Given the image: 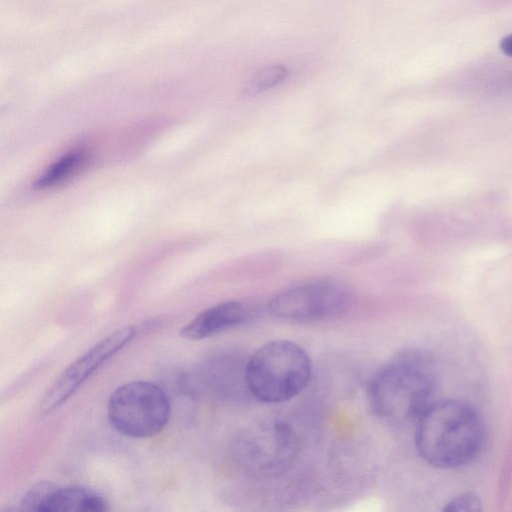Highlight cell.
Instances as JSON below:
<instances>
[{"instance_id":"cell-1","label":"cell","mask_w":512,"mask_h":512,"mask_svg":"<svg viewBox=\"0 0 512 512\" xmlns=\"http://www.w3.org/2000/svg\"><path fill=\"white\" fill-rule=\"evenodd\" d=\"M483 441L484 424L479 413L461 400L432 402L416 422V449L434 468L455 469L469 464Z\"/></svg>"},{"instance_id":"cell-2","label":"cell","mask_w":512,"mask_h":512,"mask_svg":"<svg viewBox=\"0 0 512 512\" xmlns=\"http://www.w3.org/2000/svg\"><path fill=\"white\" fill-rule=\"evenodd\" d=\"M436 369L432 357L409 349L387 363L373 376L368 400L373 412L395 425L416 423L432 403Z\"/></svg>"},{"instance_id":"cell-3","label":"cell","mask_w":512,"mask_h":512,"mask_svg":"<svg viewBox=\"0 0 512 512\" xmlns=\"http://www.w3.org/2000/svg\"><path fill=\"white\" fill-rule=\"evenodd\" d=\"M311 371L310 358L301 346L289 340H273L261 346L245 364V387L262 402H285L306 388Z\"/></svg>"},{"instance_id":"cell-4","label":"cell","mask_w":512,"mask_h":512,"mask_svg":"<svg viewBox=\"0 0 512 512\" xmlns=\"http://www.w3.org/2000/svg\"><path fill=\"white\" fill-rule=\"evenodd\" d=\"M165 391L148 381H131L110 396L108 419L119 433L131 438H150L163 430L170 417Z\"/></svg>"},{"instance_id":"cell-5","label":"cell","mask_w":512,"mask_h":512,"mask_svg":"<svg viewBox=\"0 0 512 512\" xmlns=\"http://www.w3.org/2000/svg\"><path fill=\"white\" fill-rule=\"evenodd\" d=\"M352 292L343 283L316 281L290 287L270 300L268 309L279 319L318 322L338 318L352 305Z\"/></svg>"},{"instance_id":"cell-6","label":"cell","mask_w":512,"mask_h":512,"mask_svg":"<svg viewBox=\"0 0 512 512\" xmlns=\"http://www.w3.org/2000/svg\"><path fill=\"white\" fill-rule=\"evenodd\" d=\"M136 332L134 326L118 328L66 367L45 392L40 413L49 414L64 404L99 367L125 347Z\"/></svg>"},{"instance_id":"cell-7","label":"cell","mask_w":512,"mask_h":512,"mask_svg":"<svg viewBox=\"0 0 512 512\" xmlns=\"http://www.w3.org/2000/svg\"><path fill=\"white\" fill-rule=\"evenodd\" d=\"M20 509L38 512H102L108 509L99 493L78 485L57 486L42 482L31 487L20 501Z\"/></svg>"},{"instance_id":"cell-8","label":"cell","mask_w":512,"mask_h":512,"mask_svg":"<svg viewBox=\"0 0 512 512\" xmlns=\"http://www.w3.org/2000/svg\"><path fill=\"white\" fill-rule=\"evenodd\" d=\"M254 313L252 305L245 301L231 300L219 303L200 312L180 330L181 337L202 340L248 321Z\"/></svg>"},{"instance_id":"cell-9","label":"cell","mask_w":512,"mask_h":512,"mask_svg":"<svg viewBox=\"0 0 512 512\" xmlns=\"http://www.w3.org/2000/svg\"><path fill=\"white\" fill-rule=\"evenodd\" d=\"M85 160L86 155L82 151H73L61 156L37 178L34 186L42 189L63 182L77 173Z\"/></svg>"},{"instance_id":"cell-10","label":"cell","mask_w":512,"mask_h":512,"mask_svg":"<svg viewBox=\"0 0 512 512\" xmlns=\"http://www.w3.org/2000/svg\"><path fill=\"white\" fill-rule=\"evenodd\" d=\"M288 75V70L282 65H270L256 72L245 84L243 94L248 97L256 96L282 82Z\"/></svg>"},{"instance_id":"cell-11","label":"cell","mask_w":512,"mask_h":512,"mask_svg":"<svg viewBox=\"0 0 512 512\" xmlns=\"http://www.w3.org/2000/svg\"><path fill=\"white\" fill-rule=\"evenodd\" d=\"M443 510L445 512H480L482 501L476 493L466 491L450 499Z\"/></svg>"},{"instance_id":"cell-12","label":"cell","mask_w":512,"mask_h":512,"mask_svg":"<svg viewBox=\"0 0 512 512\" xmlns=\"http://www.w3.org/2000/svg\"><path fill=\"white\" fill-rule=\"evenodd\" d=\"M500 48L506 55L512 57V34L504 37L500 42Z\"/></svg>"}]
</instances>
